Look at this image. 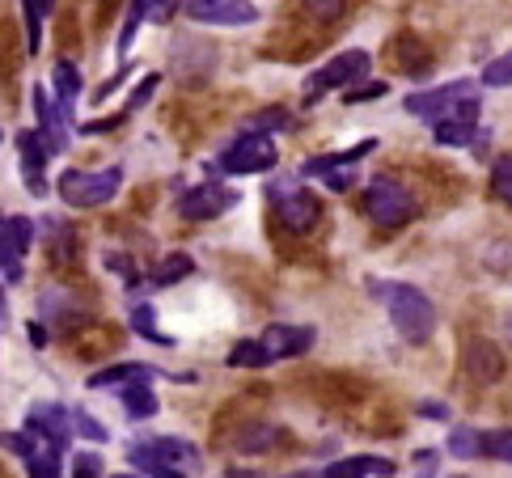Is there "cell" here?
Returning a JSON list of instances; mask_svg holds the SVG:
<instances>
[{
	"label": "cell",
	"mask_w": 512,
	"mask_h": 478,
	"mask_svg": "<svg viewBox=\"0 0 512 478\" xmlns=\"http://www.w3.org/2000/svg\"><path fill=\"white\" fill-rule=\"evenodd\" d=\"M402 110L424 123H445V119H474L479 123V85L470 81H453V85H436V89H419V94L402 98Z\"/></svg>",
	"instance_id": "obj_1"
},
{
	"label": "cell",
	"mask_w": 512,
	"mask_h": 478,
	"mask_svg": "<svg viewBox=\"0 0 512 478\" xmlns=\"http://www.w3.org/2000/svg\"><path fill=\"white\" fill-rule=\"evenodd\" d=\"M386 301H390V322L402 339L411 347H424L436 335V305L424 297L419 288L411 284H394L386 288Z\"/></svg>",
	"instance_id": "obj_2"
},
{
	"label": "cell",
	"mask_w": 512,
	"mask_h": 478,
	"mask_svg": "<svg viewBox=\"0 0 512 478\" xmlns=\"http://www.w3.org/2000/svg\"><path fill=\"white\" fill-rule=\"evenodd\" d=\"M123 187V165H102V170H64L56 191L68 208H102L111 204Z\"/></svg>",
	"instance_id": "obj_3"
},
{
	"label": "cell",
	"mask_w": 512,
	"mask_h": 478,
	"mask_svg": "<svg viewBox=\"0 0 512 478\" xmlns=\"http://www.w3.org/2000/svg\"><path fill=\"white\" fill-rule=\"evenodd\" d=\"M415 195L402 187L398 178L390 174H377L369 187H364V216L373 220V225L381 229H402V225H411L415 220Z\"/></svg>",
	"instance_id": "obj_4"
},
{
	"label": "cell",
	"mask_w": 512,
	"mask_h": 478,
	"mask_svg": "<svg viewBox=\"0 0 512 478\" xmlns=\"http://www.w3.org/2000/svg\"><path fill=\"white\" fill-rule=\"evenodd\" d=\"M369 68H373V55L360 51V47L331 55L326 64H318L314 72H309V81H305V102H318L322 94H331V89H356L364 77H369Z\"/></svg>",
	"instance_id": "obj_5"
},
{
	"label": "cell",
	"mask_w": 512,
	"mask_h": 478,
	"mask_svg": "<svg viewBox=\"0 0 512 478\" xmlns=\"http://www.w3.org/2000/svg\"><path fill=\"white\" fill-rule=\"evenodd\" d=\"M276 161H280V149L271 144V136L263 132H246L242 140H233L229 149L212 161V170L216 174H263V170H276Z\"/></svg>",
	"instance_id": "obj_6"
},
{
	"label": "cell",
	"mask_w": 512,
	"mask_h": 478,
	"mask_svg": "<svg viewBox=\"0 0 512 478\" xmlns=\"http://www.w3.org/2000/svg\"><path fill=\"white\" fill-rule=\"evenodd\" d=\"M271 199H276V216H280L284 229H292V233L318 229L322 204H318V195H309L301 187V182H280V187H271Z\"/></svg>",
	"instance_id": "obj_7"
},
{
	"label": "cell",
	"mask_w": 512,
	"mask_h": 478,
	"mask_svg": "<svg viewBox=\"0 0 512 478\" xmlns=\"http://www.w3.org/2000/svg\"><path fill=\"white\" fill-rule=\"evenodd\" d=\"M377 149V136H364L356 149H347V153H331V157H309L305 165H301V178H318L322 174V182H326V191H347L352 187V165L356 161H364Z\"/></svg>",
	"instance_id": "obj_8"
},
{
	"label": "cell",
	"mask_w": 512,
	"mask_h": 478,
	"mask_svg": "<svg viewBox=\"0 0 512 478\" xmlns=\"http://www.w3.org/2000/svg\"><path fill=\"white\" fill-rule=\"evenodd\" d=\"M26 428L47 440L56 453H68L72 449V436H77V424H72V411L64 402H30L26 411Z\"/></svg>",
	"instance_id": "obj_9"
},
{
	"label": "cell",
	"mask_w": 512,
	"mask_h": 478,
	"mask_svg": "<svg viewBox=\"0 0 512 478\" xmlns=\"http://www.w3.org/2000/svg\"><path fill=\"white\" fill-rule=\"evenodd\" d=\"M30 242H34L30 216H5V220H0V267H5V288L22 284Z\"/></svg>",
	"instance_id": "obj_10"
},
{
	"label": "cell",
	"mask_w": 512,
	"mask_h": 478,
	"mask_svg": "<svg viewBox=\"0 0 512 478\" xmlns=\"http://www.w3.org/2000/svg\"><path fill=\"white\" fill-rule=\"evenodd\" d=\"M182 13L204 26H254L263 17L250 0H182Z\"/></svg>",
	"instance_id": "obj_11"
},
{
	"label": "cell",
	"mask_w": 512,
	"mask_h": 478,
	"mask_svg": "<svg viewBox=\"0 0 512 478\" xmlns=\"http://www.w3.org/2000/svg\"><path fill=\"white\" fill-rule=\"evenodd\" d=\"M233 204H237V191L212 178V182H199V187H191L187 195H182L178 212H182V220H216V216H225Z\"/></svg>",
	"instance_id": "obj_12"
},
{
	"label": "cell",
	"mask_w": 512,
	"mask_h": 478,
	"mask_svg": "<svg viewBox=\"0 0 512 478\" xmlns=\"http://www.w3.org/2000/svg\"><path fill=\"white\" fill-rule=\"evenodd\" d=\"M17 153H22V174H26V187L34 199H43L51 187H47V161H51V149H47V140L39 136V127L34 132H17Z\"/></svg>",
	"instance_id": "obj_13"
},
{
	"label": "cell",
	"mask_w": 512,
	"mask_h": 478,
	"mask_svg": "<svg viewBox=\"0 0 512 478\" xmlns=\"http://www.w3.org/2000/svg\"><path fill=\"white\" fill-rule=\"evenodd\" d=\"M259 339H263V347H267L271 364H276V360H292V356H305L309 347H314L318 330H314V326H288V322H271V326L263 330Z\"/></svg>",
	"instance_id": "obj_14"
},
{
	"label": "cell",
	"mask_w": 512,
	"mask_h": 478,
	"mask_svg": "<svg viewBox=\"0 0 512 478\" xmlns=\"http://www.w3.org/2000/svg\"><path fill=\"white\" fill-rule=\"evenodd\" d=\"M466 373L479 381V385H496L504 377V352H500V343H491V339H466Z\"/></svg>",
	"instance_id": "obj_15"
},
{
	"label": "cell",
	"mask_w": 512,
	"mask_h": 478,
	"mask_svg": "<svg viewBox=\"0 0 512 478\" xmlns=\"http://www.w3.org/2000/svg\"><path fill=\"white\" fill-rule=\"evenodd\" d=\"M51 89H56V115L77 132V94H81V68L72 60H56V68H51Z\"/></svg>",
	"instance_id": "obj_16"
},
{
	"label": "cell",
	"mask_w": 512,
	"mask_h": 478,
	"mask_svg": "<svg viewBox=\"0 0 512 478\" xmlns=\"http://www.w3.org/2000/svg\"><path fill=\"white\" fill-rule=\"evenodd\" d=\"M161 377V369L153 364H111V369H98L85 385L89 390H132V385H153Z\"/></svg>",
	"instance_id": "obj_17"
},
{
	"label": "cell",
	"mask_w": 512,
	"mask_h": 478,
	"mask_svg": "<svg viewBox=\"0 0 512 478\" xmlns=\"http://www.w3.org/2000/svg\"><path fill=\"white\" fill-rule=\"evenodd\" d=\"M34 115H39V136L47 140V149H51V157H60L68 144H72V127L56 115V102L47 98V89H34Z\"/></svg>",
	"instance_id": "obj_18"
},
{
	"label": "cell",
	"mask_w": 512,
	"mask_h": 478,
	"mask_svg": "<svg viewBox=\"0 0 512 478\" xmlns=\"http://www.w3.org/2000/svg\"><path fill=\"white\" fill-rule=\"evenodd\" d=\"M144 445H149V453L157 457L161 466H174V470L199 466V449L191 445V440H182V436H157V440H144Z\"/></svg>",
	"instance_id": "obj_19"
},
{
	"label": "cell",
	"mask_w": 512,
	"mask_h": 478,
	"mask_svg": "<svg viewBox=\"0 0 512 478\" xmlns=\"http://www.w3.org/2000/svg\"><path fill=\"white\" fill-rule=\"evenodd\" d=\"M390 478L394 474V462H386V457H369V453H356V457H339V462L326 466V478Z\"/></svg>",
	"instance_id": "obj_20"
},
{
	"label": "cell",
	"mask_w": 512,
	"mask_h": 478,
	"mask_svg": "<svg viewBox=\"0 0 512 478\" xmlns=\"http://www.w3.org/2000/svg\"><path fill=\"white\" fill-rule=\"evenodd\" d=\"M432 136H436V144H445V149H466V144L479 140V123L474 119H445V123L432 127Z\"/></svg>",
	"instance_id": "obj_21"
},
{
	"label": "cell",
	"mask_w": 512,
	"mask_h": 478,
	"mask_svg": "<svg viewBox=\"0 0 512 478\" xmlns=\"http://www.w3.org/2000/svg\"><path fill=\"white\" fill-rule=\"evenodd\" d=\"M225 364H229V369H267L271 356H267L263 339H242V343H233V347H229Z\"/></svg>",
	"instance_id": "obj_22"
},
{
	"label": "cell",
	"mask_w": 512,
	"mask_h": 478,
	"mask_svg": "<svg viewBox=\"0 0 512 478\" xmlns=\"http://www.w3.org/2000/svg\"><path fill=\"white\" fill-rule=\"evenodd\" d=\"M187 275H195L191 254H166V259L157 263V271H153V288H174V284L187 280Z\"/></svg>",
	"instance_id": "obj_23"
},
{
	"label": "cell",
	"mask_w": 512,
	"mask_h": 478,
	"mask_svg": "<svg viewBox=\"0 0 512 478\" xmlns=\"http://www.w3.org/2000/svg\"><path fill=\"white\" fill-rule=\"evenodd\" d=\"M60 462H64V453H56L47 440H39V449L26 457V478H64Z\"/></svg>",
	"instance_id": "obj_24"
},
{
	"label": "cell",
	"mask_w": 512,
	"mask_h": 478,
	"mask_svg": "<svg viewBox=\"0 0 512 478\" xmlns=\"http://www.w3.org/2000/svg\"><path fill=\"white\" fill-rule=\"evenodd\" d=\"M119 402H123L127 419H153V415H157V394H153V385H132V390L119 394Z\"/></svg>",
	"instance_id": "obj_25"
},
{
	"label": "cell",
	"mask_w": 512,
	"mask_h": 478,
	"mask_svg": "<svg viewBox=\"0 0 512 478\" xmlns=\"http://www.w3.org/2000/svg\"><path fill=\"white\" fill-rule=\"evenodd\" d=\"M483 440H487V432H479V428H453L445 449L453 457H462V462H470V457H483Z\"/></svg>",
	"instance_id": "obj_26"
},
{
	"label": "cell",
	"mask_w": 512,
	"mask_h": 478,
	"mask_svg": "<svg viewBox=\"0 0 512 478\" xmlns=\"http://www.w3.org/2000/svg\"><path fill=\"white\" fill-rule=\"evenodd\" d=\"M127 462H132L136 470H144V474H149V478H187V470L161 466V462H157V457L149 453V445H144V440H140V445H132V449H127Z\"/></svg>",
	"instance_id": "obj_27"
},
{
	"label": "cell",
	"mask_w": 512,
	"mask_h": 478,
	"mask_svg": "<svg viewBox=\"0 0 512 478\" xmlns=\"http://www.w3.org/2000/svg\"><path fill=\"white\" fill-rule=\"evenodd\" d=\"M127 326L136 330V335H144L149 343H161V347H174V335H161L157 322H153V309L149 305H136L132 314H127Z\"/></svg>",
	"instance_id": "obj_28"
},
{
	"label": "cell",
	"mask_w": 512,
	"mask_h": 478,
	"mask_svg": "<svg viewBox=\"0 0 512 478\" xmlns=\"http://www.w3.org/2000/svg\"><path fill=\"white\" fill-rule=\"evenodd\" d=\"M132 9L144 17V22H153V26H166L170 17L178 13V0H132Z\"/></svg>",
	"instance_id": "obj_29"
},
{
	"label": "cell",
	"mask_w": 512,
	"mask_h": 478,
	"mask_svg": "<svg viewBox=\"0 0 512 478\" xmlns=\"http://www.w3.org/2000/svg\"><path fill=\"white\" fill-rule=\"evenodd\" d=\"M22 9H26V51L34 55V51H39L43 47V5H39V0H22Z\"/></svg>",
	"instance_id": "obj_30"
},
{
	"label": "cell",
	"mask_w": 512,
	"mask_h": 478,
	"mask_svg": "<svg viewBox=\"0 0 512 478\" xmlns=\"http://www.w3.org/2000/svg\"><path fill=\"white\" fill-rule=\"evenodd\" d=\"M102 474H106L102 453H94V449H81L77 457H72V474H68V478H102Z\"/></svg>",
	"instance_id": "obj_31"
},
{
	"label": "cell",
	"mask_w": 512,
	"mask_h": 478,
	"mask_svg": "<svg viewBox=\"0 0 512 478\" xmlns=\"http://www.w3.org/2000/svg\"><path fill=\"white\" fill-rule=\"evenodd\" d=\"M483 85H491V89H508L512 85V51H504L500 60H491L483 68Z\"/></svg>",
	"instance_id": "obj_32"
},
{
	"label": "cell",
	"mask_w": 512,
	"mask_h": 478,
	"mask_svg": "<svg viewBox=\"0 0 512 478\" xmlns=\"http://www.w3.org/2000/svg\"><path fill=\"white\" fill-rule=\"evenodd\" d=\"M483 457H496V462H508V466H512V428H504V432H487V440H483Z\"/></svg>",
	"instance_id": "obj_33"
},
{
	"label": "cell",
	"mask_w": 512,
	"mask_h": 478,
	"mask_svg": "<svg viewBox=\"0 0 512 478\" xmlns=\"http://www.w3.org/2000/svg\"><path fill=\"white\" fill-rule=\"evenodd\" d=\"M276 436H280V432L271 428V424H254L250 432H242V440H237V445H242V453H263Z\"/></svg>",
	"instance_id": "obj_34"
},
{
	"label": "cell",
	"mask_w": 512,
	"mask_h": 478,
	"mask_svg": "<svg viewBox=\"0 0 512 478\" xmlns=\"http://www.w3.org/2000/svg\"><path fill=\"white\" fill-rule=\"evenodd\" d=\"M72 424H77V436H85V440H94V445H106L111 440V432H106L94 415H85V411H72Z\"/></svg>",
	"instance_id": "obj_35"
},
{
	"label": "cell",
	"mask_w": 512,
	"mask_h": 478,
	"mask_svg": "<svg viewBox=\"0 0 512 478\" xmlns=\"http://www.w3.org/2000/svg\"><path fill=\"white\" fill-rule=\"evenodd\" d=\"M491 187H496V195L504 199V204H512V157L496 161V170H491Z\"/></svg>",
	"instance_id": "obj_36"
},
{
	"label": "cell",
	"mask_w": 512,
	"mask_h": 478,
	"mask_svg": "<svg viewBox=\"0 0 512 478\" xmlns=\"http://www.w3.org/2000/svg\"><path fill=\"white\" fill-rule=\"evenodd\" d=\"M284 123H288V115H284L280 106H271L267 115H254V119L246 123V132H263V136H271V132H276V127H284Z\"/></svg>",
	"instance_id": "obj_37"
},
{
	"label": "cell",
	"mask_w": 512,
	"mask_h": 478,
	"mask_svg": "<svg viewBox=\"0 0 512 478\" xmlns=\"http://www.w3.org/2000/svg\"><path fill=\"white\" fill-rule=\"evenodd\" d=\"M305 9L318 17V22H335V17L347 9V0H305Z\"/></svg>",
	"instance_id": "obj_38"
},
{
	"label": "cell",
	"mask_w": 512,
	"mask_h": 478,
	"mask_svg": "<svg viewBox=\"0 0 512 478\" xmlns=\"http://www.w3.org/2000/svg\"><path fill=\"white\" fill-rule=\"evenodd\" d=\"M436 470H441V453H436V449H419L415 453V478H436Z\"/></svg>",
	"instance_id": "obj_39"
},
{
	"label": "cell",
	"mask_w": 512,
	"mask_h": 478,
	"mask_svg": "<svg viewBox=\"0 0 512 478\" xmlns=\"http://www.w3.org/2000/svg\"><path fill=\"white\" fill-rule=\"evenodd\" d=\"M106 267L119 271V275H123V284H136V280H140L136 263H132V259H123V254H106Z\"/></svg>",
	"instance_id": "obj_40"
},
{
	"label": "cell",
	"mask_w": 512,
	"mask_h": 478,
	"mask_svg": "<svg viewBox=\"0 0 512 478\" xmlns=\"http://www.w3.org/2000/svg\"><path fill=\"white\" fill-rule=\"evenodd\" d=\"M157 81H161V77H157V72H149V77H144V85H140V89H136V94H132V102H127V115H132V110H140L144 102H149V98H153V89H157Z\"/></svg>",
	"instance_id": "obj_41"
},
{
	"label": "cell",
	"mask_w": 512,
	"mask_h": 478,
	"mask_svg": "<svg viewBox=\"0 0 512 478\" xmlns=\"http://www.w3.org/2000/svg\"><path fill=\"white\" fill-rule=\"evenodd\" d=\"M381 94H386V85H356V89H347L343 94V102L356 106V102H369V98H381Z\"/></svg>",
	"instance_id": "obj_42"
},
{
	"label": "cell",
	"mask_w": 512,
	"mask_h": 478,
	"mask_svg": "<svg viewBox=\"0 0 512 478\" xmlns=\"http://www.w3.org/2000/svg\"><path fill=\"white\" fill-rule=\"evenodd\" d=\"M419 419H432V424H445V419H449V407H445V402H419Z\"/></svg>",
	"instance_id": "obj_43"
},
{
	"label": "cell",
	"mask_w": 512,
	"mask_h": 478,
	"mask_svg": "<svg viewBox=\"0 0 512 478\" xmlns=\"http://www.w3.org/2000/svg\"><path fill=\"white\" fill-rule=\"evenodd\" d=\"M26 335H30L34 347H47V330H43L39 322H30V326H26Z\"/></svg>",
	"instance_id": "obj_44"
},
{
	"label": "cell",
	"mask_w": 512,
	"mask_h": 478,
	"mask_svg": "<svg viewBox=\"0 0 512 478\" xmlns=\"http://www.w3.org/2000/svg\"><path fill=\"white\" fill-rule=\"evenodd\" d=\"M284 478H326V470H297V474H284Z\"/></svg>",
	"instance_id": "obj_45"
},
{
	"label": "cell",
	"mask_w": 512,
	"mask_h": 478,
	"mask_svg": "<svg viewBox=\"0 0 512 478\" xmlns=\"http://www.w3.org/2000/svg\"><path fill=\"white\" fill-rule=\"evenodd\" d=\"M39 5H43V13H51V9H56V0H39Z\"/></svg>",
	"instance_id": "obj_46"
},
{
	"label": "cell",
	"mask_w": 512,
	"mask_h": 478,
	"mask_svg": "<svg viewBox=\"0 0 512 478\" xmlns=\"http://www.w3.org/2000/svg\"><path fill=\"white\" fill-rule=\"evenodd\" d=\"M115 478H140V474H115Z\"/></svg>",
	"instance_id": "obj_47"
},
{
	"label": "cell",
	"mask_w": 512,
	"mask_h": 478,
	"mask_svg": "<svg viewBox=\"0 0 512 478\" xmlns=\"http://www.w3.org/2000/svg\"><path fill=\"white\" fill-rule=\"evenodd\" d=\"M449 478H466V474H449Z\"/></svg>",
	"instance_id": "obj_48"
}]
</instances>
